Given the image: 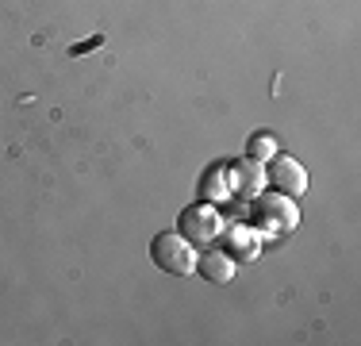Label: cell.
Instances as JSON below:
<instances>
[{"label": "cell", "mask_w": 361, "mask_h": 346, "mask_svg": "<svg viewBox=\"0 0 361 346\" xmlns=\"http://www.w3.org/2000/svg\"><path fill=\"white\" fill-rule=\"evenodd\" d=\"M231 246H235V254H246V258H254V254H257L254 239H246V231H243V227L231 231Z\"/></svg>", "instance_id": "obj_7"}, {"label": "cell", "mask_w": 361, "mask_h": 346, "mask_svg": "<svg viewBox=\"0 0 361 346\" xmlns=\"http://www.w3.org/2000/svg\"><path fill=\"white\" fill-rule=\"evenodd\" d=\"M257 212L265 215V223H277V215L288 223V227L296 223V212H292V204L281 201V193H277V196H262V201H257Z\"/></svg>", "instance_id": "obj_5"}, {"label": "cell", "mask_w": 361, "mask_h": 346, "mask_svg": "<svg viewBox=\"0 0 361 346\" xmlns=\"http://www.w3.org/2000/svg\"><path fill=\"white\" fill-rule=\"evenodd\" d=\"M265 181H269V185L277 189L281 196H300V193H307V169L300 166L296 158H288V154H273V158H269V169H265Z\"/></svg>", "instance_id": "obj_3"}, {"label": "cell", "mask_w": 361, "mask_h": 346, "mask_svg": "<svg viewBox=\"0 0 361 346\" xmlns=\"http://www.w3.org/2000/svg\"><path fill=\"white\" fill-rule=\"evenodd\" d=\"M196 270L208 277V281L227 285L231 273H235V262H231V254H223V250H208L204 258H196Z\"/></svg>", "instance_id": "obj_4"}, {"label": "cell", "mask_w": 361, "mask_h": 346, "mask_svg": "<svg viewBox=\"0 0 361 346\" xmlns=\"http://www.w3.org/2000/svg\"><path fill=\"white\" fill-rule=\"evenodd\" d=\"M177 235H185L192 246H208V242H216L219 239V231H223V220H219V212L216 208H208V204H192V208H185V212L177 215Z\"/></svg>", "instance_id": "obj_2"}, {"label": "cell", "mask_w": 361, "mask_h": 346, "mask_svg": "<svg viewBox=\"0 0 361 346\" xmlns=\"http://www.w3.org/2000/svg\"><path fill=\"white\" fill-rule=\"evenodd\" d=\"M246 154H250V162H269L273 154H277V138L273 135H254L250 146H246Z\"/></svg>", "instance_id": "obj_6"}, {"label": "cell", "mask_w": 361, "mask_h": 346, "mask_svg": "<svg viewBox=\"0 0 361 346\" xmlns=\"http://www.w3.org/2000/svg\"><path fill=\"white\" fill-rule=\"evenodd\" d=\"M150 258H154V266H158L161 273H169V277H188V273L196 270V250H192V242H188L185 235H177V231L154 235Z\"/></svg>", "instance_id": "obj_1"}]
</instances>
